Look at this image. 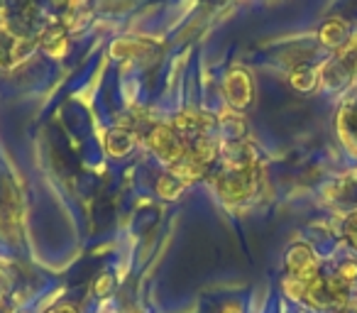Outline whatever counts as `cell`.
Segmentation results:
<instances>
[{
    "instance_id": "5",
    "label": "cell",
    "mask_w": 357,
    "mask_h": 313,
    "mask_svg": "<svg viewBox=\"0 0 357 313\" xmlns=\"http://www.w3.org/2000/svg\"><path fill=\"white\" fill-rule=\"evenodd\" d=\"M206 171H208V167L199 165V162L189 160V157H184L181 162L172 165V176H174V179L181 181V184H184V181H196V179H201V176H206Z\"/></svg>"
},
{
    "instance_id": "1",
    "label": "cell",
    "mask_w": 357,
    "mask_h": 313,
    "mask_svg": "<svg viewBox=\"0 0 357 313\" xmlns=\"http://www.w3.org/2000/svg\"><path fill=\"white\" fill-rule=\"evenodd\" d=\"M147 142L164 162H169V165H176V162H181L186 157V152H189V144H186V139L178 137L176 130L169 128V125H157V128H152Z\"/></svg>"
},
{
    "instance_id": "15",
    "label": "cell",
    "mask_w": 357,
    "mask_h": 313,
    "mask_svg": "<svg viewBox=\"0 0 357 313\" xmlns=\"http://www.w3.org/2000/svg\"><path fill=\"white\" fill-rule=\"evenodd\" d=\"M223 313H240V308H238V306H228Z\"/></svg>"
},
{
    "instance_id": "10",
    "label": "cell",
    "mask_w": 357,
    "mask_h": 313,
    "mask_svg": "<svg viewBox=\"0 0 357 313\" xmlns=\"http://www.w3.org/2000/svg\"><path fill=\"white\" fill-rule=\"evenodd\" d=\"M181 189H184V186H181V181L174 179L172 174L162 176V179H159V184H157V194L162 196V199H169V201H172V199H178Z\"/></svg>"
},
{
    "instance_id": "14",
    "label": "cell",
    "mask_w": 357,
    "mask_h": 313,
    "mask_svg": "<svg viewBox=\"0 0 357 313\" xmlns=\"http://www.w3.org/2000/svg\"><path fill=\"white\" fill-rule=\"evenodd\" d=\"M50 313H76V311H74V306H56L54 311H50Z\"/></svg>"
},
{
    "instance_id": "13",
    "label": "cell",
    "mask_w": 357,
    "mask_h": 313,
    "mask_svg": "<svg viewBox=\"0 0 357 313\" xmlns=\"http://www.w3.org/2000/svg\"><path fill=\"white\" fill-rule=\"evenodd\" d=\"M110 289H113V279H110L108 274H100V279L96 282V293H98V296H108Z\"/></svg>"
},
{
    "instance_id": "2",
    "label": "cell",
    "mask_w": 357,
    "mask_h": 313,
    "mask_svg": "<svg viewBox=\"0 0 357 313\" xmlns=\"http://www.w3.org/2000/svg\"><path fill=\"white\" fill-rule=\"evenodd\" d=\"M287 269L291 279H298L303 284L313 282L318 277V262L313 257L311 247L308 245H294L287 254Z\"/></svg>"
},
{
    "instance_id": "11",
    "label": "cell",
    "mask_w": 357,
    "mask_h": 313,
    "mask_svg": "<svg viewBox=\"0 0 357 313\" xmlns=\"http://www.w3.org/2000/svg\"><path fill=\"white\" fill-rule=\"evenodd\" d=\"M337 279H340V282H352V279H357V262L355 259H347V262L340 264V269H337Z\"/></svg>"
},
{
    "instance_id": "4",
    "label": "cell",
    "mask_w": 357,
    "mask_h": 313,
    "mask_svg": "<svg viewBox=\"0 0 357 313\" xmlns=\"http://www.w3.org/2000/svg\"><path fill=\"white\" fill-rule=\"evenodd\" d=\"M252 79L245 69H233L225 76V96L233 108H248L252 103Z\"/></svg>"
},
{
    "instance_id": "12",
    "label": "cell",
    "mask_w": 357,
    "mask_h": 313,
    "mask_svg": "<svg viewBox=\"0 0 357 313\" xmlns=\"http://www.w3.org/2000/svg\"><path fill=\"white\" fill-rule=\"evenodd\" d=\"M345 238H347V243H350L352 247L357 250V211L350 215V218H347V223H345Z\"/></svg>"
},
{
    "instance_id": "3",
    "label": "cell",
    "mask_w": 357,
    "mask_h": 313,
    "mask_svg": "<svg viewBox=\"0 0 357 313\" xmlns=\"http://www.w3.org/2000/svg\"><path fill=\"white\" fill-rule=\"evenodd\" d=\"M255 186H257V174H228L225 171L215 181V189L228 204H238V201H245L248 196H252Z\"/></svg>"
},
{
    "instance_id": "6",
    "label": "cell",
    "mask_w": 357,
    "mask_h": 313,
    "mask_svg": "<svg viewBox=\"0 0 357 313\" xmlns=\"http://www.w3.org/2000/svg\"><path fill=\"white\" fill-rule=\"evenodd\" d=\"M350 40L347 37V25L342 20H328L326 25L321 27V42L328 47H345V42Z\"/></svg>"
},
{
    "instance_id": "16",
    "label": "cell",
    "mask_w": 357,
    "mask_h": 313,
    "mask_svg": "<svg viewBox=\"0 0 357 313\" xmlns=\"http://www.w3.org/2000/svg\"><path fill=\"white\" fill-rule=\"evenodd\" d=\"M0 313H10V308H8V306H6V303H3V301H0Z\"/></svg>"
},
{
    "instance_id": "8",
    "label": "cell",
    "mask_w": 357,
    "mask_h": 313,
    "mask_svg": "<svg viewBox=\"0 0 357 313\" xmlns=\"http://www.w3.org/2000/svg\"><path fill=\"white\" fill-rule=\"evenodd\" d=\"M42 49L50 56H64L66 54V30L64 27H50L42 35Z\"/></svg>"
},
{
    "instance_id": "9",
    "label": "cell",
    "mask_w": 357,
    "mask_h": 313,
    "mask_svg": "<svg viewBox=\"0 0 357 313\" xmlns=\"http://www.w3.org/2000/svg\"><path fill=\"white\" fill-rule=\"evenodd\" d=\"M321 79V71L313 66H296V71L291 74V86L298 91H311Z\"/></svg>"
},
{
    "instance_id": "7",
    "label": "cell",
    "mask_w": 357,
    "mask_h": 313,
    "mask_svg": "<svg viewBox=\"0 0 357 313\" xmlns=\"http://www.w3.org/2000/svg\"><path fill=\"white\" fill-rule=\"evenodd\" d=\"M135 135L128 132V130H113V132L108 135V139H105V147H108V152L113 154V157H125V154L130 152V149L135 147Z\"/></svg>"
}]
</instances>
